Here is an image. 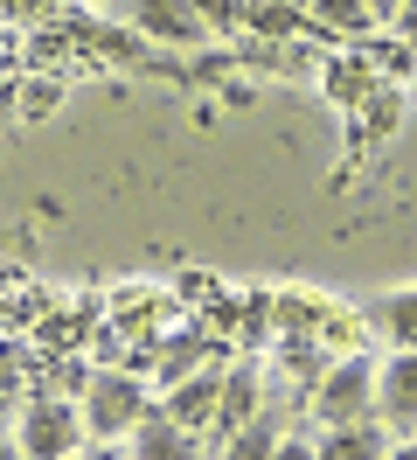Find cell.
<instances>
[{"label": "cell", "instance_id": "3957f363", "mask_svg": "<svg viewBox=\"0 0 417 460\" xmlns=\"http://www.w3.org/2000/svg\"><path fill=\"white\" fill-rule=\"evenodd\" d=\"M320 419L327 426H361L369 411H376V363H361V356H348L341 370H327V384H320Z\"/></svg>", "mask_w": 417, "mask_h": 460}, {"label": "cell", "instance_id": "e0dca14e", "mask_svg": "<svg viewBox=\"0 0 417 460\" xmlns=\"http://www.w3.org/2000/svg\"><path fill=\"white\" fill-rule=\"evenodd\" d=\"M272 460H320V447H300V439H285V447H278Z\"/></svg>", "mask_w": 417, "mask_h": 460}, {"label": "cell", "instance_id": "52a82bcc", "mask_svg": "<svg viewBox=\"0 0 417 460\" xmlns=\"http://www.w3.org/2000/svg\"><path fill=\"white\" fill-rule=\"evenodd\" d=\"M161 411L167 419H181V426H209V419H216L222 411V384L216 376H188V384H174V398H161Z\"/></svg>", "mask_w": 417, "mask_h": 460}, {"label": "cell", "instance_id": "ffe728a7", "mask_svg": "<svg viewBox=\"0 0 417 460\" xmlns=\"http://www.w3.org/2000/svg\"><path fill=\"white\" fill-rule=\"evenodd\" d=\"M70 460H111V454H105V447H91V454H83V447H77V454H70Z\"/></svg>", "mask_w": 417, "mask_h": 460}, {"label": "cell", "instance_id": "44dd1931", "mask_svg": "<svg viewBox=\"0 0 417 460\" xmlns=\"http://www.w3.org/2000/svg\"><path fill=\"white\" fill-rule=\"evenodd\" d=\"M383 460H417V454H411V447H404V454H383Z\"/></svg>", "mask_w": 417, "mask_h": 460}, {"label": "cell", "instance_id": "5b68a950", "mask_svg": "<svg viewBox=\"0 0 417 460\" xmlns=\"http://www.w3.org/2000/svg\"><path fill=\"white\" fill-rule=\"evenodd\" d=\"M133 460H195V432L153 404V411L133 426Z\"/></svg>", "mask_w": 417, "mask_h": 460}, {"label": "cell", "instance_id": "4fadbf2b", "mask_svg": "<svg viewBox=\"0 0 417 460\" xmlns=\"http://www.w3.org/2000/svg\"><path fill=\"white\" fill-rule=\"evenodd\" d=\"M389 328H396V342H404V349H417V293L389 300Z\"/></svg>", "mask_w": 417, "mask_h": 460}, {"label": "cell", "instance_id": "6da1fadb", "mask_svg": "<svg viewBox=\"0 0 417 460\" xmlns=\"http://www.w3.org/2000/svg\"><path fill=\"white\" fill-rule=\"evenodd\" d=\"M83 439V411L63 398H28L22 411V460H70Z\"/></svg>", "mask_w": 417, "mask_h": 460}, {"label": "cell", "instance_id": "7a4b0ae2", "mask_svg": "<svg viewBox=\"0 0 417 460\" xmlns=\"http://www.w3.org/2000/svg\"><path fill=\"white\" fill-rule=\"evenodd\" d=\"M83 391H91V404H83V432H98V439H118V432H133L139 419L153 411L146 391H139V376H118V370L91 376Z\"/></svg>", "mask_w": 417, "mask_h": 460}, {"label": "cell", "instance_id": "2e32d148", "mask_svg": "<svg viewBox=\"0 0 417 460\" xmlns=\"http://www.w3.org/2000/svg\"><path fill=\"white\" fill-rule=\"evenodd\" d=\"M56 98H63V84H49V77H42V84H28V119L56 112Z\"/></svg>", "mask_w": 417, "mask_h": 460}, {"label": "cell", "instance_id": "5bb4252c", "mask_svg": "<svg viewBox=\"0 0 417 460\" xmlns=\"http://www.w3.org/2000/svg\"><path fill=\"white\" fill-rule=\"evenodd\" d=\"M327 91H334V98H361V91H369V77H361L355 63H334V70H327Z\"/></svg>", "mask_w": 417, "mask_h": 460}, {"label": "cell", "instance_id": "8fae6325", "mask_svg": "<svg viewBox=\"0 0 417 460\" xmlns=\"http://www.w3.org/2000/svg\"><path fill=\"white\" fill-rule=\"evenodd\" d=\"M313 22H320V29H334V35H369V22H376V14H369L361 0H313Z\"/></svg>", "mask_w": 417, "mask_h": 460}, {"label": "cell", "instance_id": "8992f818", "mask_svg": "<svg viewBox=\"0 0 417 460\" xmlns=\"http://www.w3.org/2000/svg\"><path fill=\"white\" fill-rule=\"evenodd\" d=\"M139 29L161 35V42H202V14H195V0H139Z\"/></svg>", "mask_w": 417, "mask_h": 460}, {"label": "cell", "instance_id": "30bf717a", "mask_svg": "<svg viewBox=\"0 0 417 460\" xmlns=\"http://www.w3.org/2000/svg\"><path fill=\"white\" fill-rule=\"evenodd\" d=\"M272 454H278V426L272 419H250V426L230 432V454L222 460H272Z\"/></svg>", "mask_w": 417, "mask_h": 460}, {"label": "cell", "instance_id": "9c48e42d", "mask_svg": "<svg viewBox=\"0 0 417 460\" xmlns=\"http://www.w3.org/2000/svg\"><path fill=\"white\" fill-rule=\"evenodd\" d=\"M244 22H250V29H265V35H292V29L313 22V0H250Z\"/></svg>", "mask_w": 417, "mask_h": 460}, {"label": "cell", "instance_id": "ac0fdd59", "mask_svg": "<svg viewBox=\"0 0 417 460\" xmlns=\"http://www.w3.org/2000/svg\"><path fill=\"white\" fill-rule=\"evenodd\" d=\"M396 29H404V35H417V0H404V7H396Z\"/></svg>", "mask_w": 417, "mask_h": 460}, {"label": "cell", "instance_id": "9a60e30c", "mask_svg": "<svg viewBox=\"0 0 417 460\" xmlns=\"http://www.w3.org/2000/svg\"><path fill=\"white\" fill-rule=\"evenodd\" d=\"M195 7H202L209 29H237V22H244V7H230V0H195Z\"/></svg>", "mask_w": 417, "mask_h": 460}, {"label": "cell", "instance_id": "d6986e66", "mask_svg": "<svg viewBox=\"0 0 417 460\" xmlns=\"http://www.w3.org/2000/svg\"><path fill=\"white\" fill-rule=\"evenodd\" d=\"M361 7H369V14H376V22H383V14H396V7H404V0H361Z\"/></svg>", "mask_w": 417, "mask_h": 460}, {"label": "cell", "instance_id": "277c9868", "mask_svg": "<svg viewBox=\"0 0 417 460\" xmlns=\"http://www.w3.org/2000/svg\"><path fill=\"white\" fill-rule=\"evenodd\" d=\"M376 419L389 432L417 426V349H396L383 370H376Z\"/></svg>", "mask_w": 417, "mask_h": 460}, {"label": "cell", "instance_id": "ba28073f", "mask_svg": "<svg viewBox=\"0 0 417 460\" xmlns=\"http://www.w3.org/2000/svg\"><path fill=\"white\" fill-rule=\"evenodd\" d=\"M320 460H383V426H327L320 439Z\"/></svg>", "mask_w": 417, "mask_h": 460}, {"label": "cell", "instance_id": "7c38bea8", "mask_svg": "<svg viewBox=\"0 0 417 460\" xmlns=\"http://www.w3.org/2000/svg\"><path fill=\"white\" fill-rule=\"evenodd\" d=\"M250 419H257V376L237 370L230 384H222V426L237 432V426H250Z\"/></svg>", "mask_w": 417, "mask_h": 460}]
</instances>
